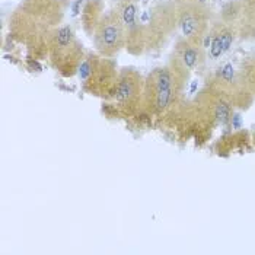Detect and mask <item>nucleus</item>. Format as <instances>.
Segmentation results:
<instances>
[{
	"label": "nucleus",
	"instance_id": "obj_1",
	"mask_svg": "<svg viewBox=\"0 0 255 255\" xmlns=\"http://www.w3.org/2000/svg\"><path fill=\"white\" fill-rule=\"evenodd\" d=\"M60 0H23L10 18L12 35L31 51L47 54L48 42L61 26Z\"/></svg>",
	"mask_w": 255,
	"mask_h": 255
},
{
	"label": "nucleus",
	"instance_id": "obj_2",
	"mask_svg": "<svg viewBox=\"0 0 255 255\" xmlns=\"http://www.w3.org/2000/svg\"><path fill=\"white\" fill-rule=\"evenodd\" d=\"M118 73L117 63L98 53H88L78 72L82 86L88 94L105 98L114 95Z\"/></svg>",
	"mask_w": 255,
	"mask_h": 255
},
{
	"label": "nucleus",
	"instance_id": "obj_3",
	"mask_svg": "<svg viewBox=\"0 0 255 255\" xmlns=\"http://www.w3.org/2000/svg\"><path fill=\"white\" fill-rule=\"evenodd\" d=\"M47 56L61 76L70 78L78 73L86 54L73 29L69 25H61L51 35Z\"/></svg>",
	"mask_w": 255,
	"mask_h": 255
},
{
	"label": "nucleus",
	"instance_id": "obj_4",
	"mask_svg": "<svg viewBox=\"0 0 255 255\" xmlns=\"http://www.w3.org/2000/svg\"><path fill=\"white\" fill-rule=\"evenodd\" d=\"M91 38L97 53L102 57L114 59L123 48H126V26L118 7L104 13Z\"/></svg>",
	"mask_w": 255,
	"mask_h": 255
},
{
	"label": "nucleus",
	"instance_id": "obj_5",
	"mask_svg": "<svg viewBox=\"0 0 255 255\" xmlns=\"http://www.w3.org/2000/svg\"><path fill=\"white\" fill-rule=\"evenodd\" d=\"M140 20L144 28L147 51L157 50L165 44L166 38L175 28V10L171 3L160 1L144 12Z\"/></svg>",
	"mask_w": 255,
	"mask_h": 255
},
{
	"label": "nucleus",
	"instance_id": "obj_6",
	"mask_svg": "<svg viewBox=\"0 0 255 255\" xmlns=\"http://www.w3.org/2000/svg\"><path fill=\"white\" fill-rule=\"evenodd\" d=\"M175 79L171 67H157L144 80V101L143 105H150L160 113L168 108L174 99Z\"/></svg>",
	"mask_w": 255,
	"mask_h": 255
},
{
	"label": "nucleus",
	"instance_id": "obj_7",
	"mask_svg": "<svg viewBox=\"0 0 255 255\" xmlns=\"http://www.w3.org/2000/svg\"><path fill=\"white\" fill-rule=\"evenodd\" d=\"M113 98L118 107L127 113L136 111L143 105L144 80L136 69L126 67L120 70Z\"/></svg>",
	"mask_w": 255,
	"mask_h": 255
},
{
	"label": "nucleus",
	"instance_id": "obj_8",
	"mask_svg": "<svg viewBox=\"0 0 255 255\" xmlns=\"http://www.w3.org/2000/svg\"><path fill=\"white\" fill-rule=\"evenodd\" d=\"M200 6L201 4H184L178 15V22L182 35L188 41H197L203 37L206 23L201 16Z\"/></svg>",
	"mask_w": 255,
	"mask_h": 255
},
{
	"label": "nucleus",
	"instance_id": "obj_9",
	"mask_svg": "<svg viewBox=\"0 0 255 255\" xmlns=\"http://www.w3.org/2000/svg\"><path fill=\"white\" fill-rule=\"evenodd\" d=\"M104 13H105V4L102 0H88L85 3L82 9V26L89 37H92Z\"/></svg>",
	"mask_w": 255,
	"mask_h": 255
},
{
	"label": "nucleus",
	"instance_id": "obj_10",
	"mask_svg": "<svg viewBox=\"0 0 255 255\" xmlns=\"http://www.w3.org/2000/svg\"><path fill=\"white\" fill-rule=\"evenodd\" d=\"M198 61V50L193 45H184L179 50V63L182 69L191 70Z\"/></svg>",
	"mask_w": 255,
	"mask_h": 255
},
{
	"label": "nucleus",
	"instance_id": "obj_11",
	"mask_svg": "<svg viewBox=\"0 0 255 255\" xmlns=\"http://www.w3.org/2000/svg\"><path fill=\"white\" fill-rule=\"evenodd\" d=\"M229 117H231V108H229V104L225 102V101H220L217 104L216 107V118L219 123L225 124L229 121Z\"/></svg>",
	"mask_w": 255,
	"mask_h": 255
},
{
	"label": "nucleus",
	"instance_id": "obj_12",
	"mask_svg": "<svg viewBox=\"0 0 255 255\" xmlns=\"http://www.w3.org/2000/svg\"><path fill=\"white\" fill-rule=\"evenodd\" d=\"M120 3H136L137 0H118Z\"/></svg>",
	"mask_w": 255,
	"mask_h": 255
}]
</instances>
